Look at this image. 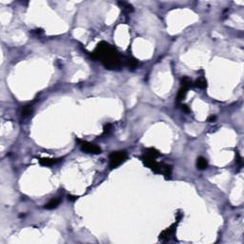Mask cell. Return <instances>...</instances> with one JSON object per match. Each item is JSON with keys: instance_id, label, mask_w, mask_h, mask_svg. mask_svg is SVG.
<instances>
[{"instance_id": "cell-17", "label": "cell", "mask_w": 244, "mask_h": 244, "mask_svg": "<svg viewBox=\"0 0 244 244\" xmlns=\"http://www.w3.org/2000/svg\"><path fill=\"white\" fill-rule=\"evenodd\" d=\"M112 124H110V123H108V124H106L105 126H104V129H103V133L104 134H108L109 132L112 130Z\"/></svg>"}, {"instance_id": "cell-3", "label": "cell", "mask_w": 244, "mask_h": 244, "mask_svg": "<svg viewBox=\"0 0 244 244\" xmlns=\"http://www.w3.org/2000/svg\"><path fill=\"white\" fill-rule=\"evenodd\" d=\"M76 141L78 142V144L80 146V149L83 151V152H85L87 154H95V155L101 153V149L97 145H95L92 143L88 142V141L80 140V139H76Z\"/></svg>"}, {"instance_id": "cell-13", "label": "cell", "mask_w": 244, "mask_h": 244, "mask_svg": "<svg viewBox=\"0 0 244 244\" xmlns=\"http://www.w3.org/2000/svg\"><path fill=\"white\" fill-rule=\"evenodd\" d=\"M118 4L120 5L121 9H123V11H125L126 13L133 12V6H132L131 4L127 3V2H119Z\"/></svg>"}, {"instance_id": "cell-2", "label": "cell", "mask_w": 244, "mask_h": 244, "mask_svg": "<svg viewBox=\"0 0 244 244\" xmlns=\"http://www.w3.org/2000/svg\"><path fill=\"white\" fill-rule=\"evenodd\" d=\"M127 159V154L124 151H118L113 152L109 157V165L111 169H115L118 167L120 164L123 163Z\"/></svg>"}, {"instance_id": "cell-12", "label": "cell", "mask_w": 244, "mask_h": 244, "mask_svg": "<svg viewBox=\"0 0 244 244\" xmlns=\"http://www.w3.org/2000/svg\"><path fill=\"white\" fill-rule=\"evenodd\" d=\"M32 113H33V108H32V106H30V105L25 106L21 111V115H22V116H24V118H28V116H30L32 115Z\"/></svg>"}, {"instance_id": "cell-6", "label": "cell", "mask_w": 244, "mask_h": 244, "mask_svg": "<svg viewBox=\"0 0 244 244\" xmlns=\"http://www.w3.org/2000/svg\"><path fill=\"white\" fill-rule=\"evenodd\" d=\"M174 232V225H172L171 227L167 228L166 230H164L161 234H160L159 238H160V240H166V238H169V237L172 235Z\"/></svg>"}, {"instance_id": "cell-8", "label": "cell", "mask_w": 244, "mask_h": 244, "mask_svg": "<svg viewBox=\"0 0 244 244\" xmlns=\"http://www.w3.org/2000/svg\"><path fill=\"white\" fill-rule=\"evenodd\" d=\"M161 174L166 178H170L171 174H172V167L167 164H162L161 165Z\"/></svg>"}, {"instance_id": "cell-19", "label": "cell", "mask_w": 244, "mask_h": 244, "mask_svg": "<svg viewBox=\"0 0 244 244\" xmlns=\"http://www.w3.org/2000/svg\"><path fill=\"white\" fill-rule=\"evenodd\" d=\"M68 198L70 199V200H72V201H75V200H76L77 198V197H75V196H72V194H69V196H68Z\"/></svg>"}, {"instance_id": "cell-18", "label": "cell", "mask_w": 244, "mask_h": 244, "mask_svg": "<svg viewBox=\"0 0 244 244\" xmlns=\"http://www.w3.org/2000/svg\"><path fill=\"white\" fill-rule=\"evenodd\" d=\"M181 107H182V110L185 112V113H189V112H190V109H189V107L187 105H182Z\"/></svg>"}, {"instance_id": "cell-10", "label": "cell", "mask_w": 244, "mask_h": 244, "mask_svg": "<svg viewBox=\"0 0 244 244\" xmlns=\"http://www.w3.org/2000/svg\"><path fill=\"white\" fill-rule=\"evenodd\" d=\"M125 64L129 68H131V69H135V68H136V66H138V62L136 59H135L134 57H127L125 59Z\"/></svg>"}, {"instance_id": "cell-4", "label": "cell", "mask_w": 244, "mask_h": 244, "mask_svg": "<svg viewBox=\"0 0 244 244\" xmlns=\"http://www.w3.org/2000/svg\"><path fill=\"white\" fill-rule=\"evenodd\" d=\"M58 161H59V159H55V158H49V157L39 158V163L43 166H52L57 163Z\"/></svg>"}, {"instance_id": "cell-11", "label": "cell", "mask_w": 244, "mask_h": 244, "mask_svg": "<svg viewBox=\"0 0 244 244\" xmlns=\"http://www.w3.org/2000/svg\"><path fill=\"white\" fill-rule=\"evenodd\" d=\"M187 92H188V89H187V88H184V87H182L181 89L178 91L177 97V102L182 101L185 98V96H186V95H187Z\"/></svg>"}, {"instance_id": "cell-15", "label": "cell", "mask_w": 244, "mask_h": 244, "mask_svg": "<svg viewBox=\"0 0 244 244\" xmlns=\"http://www.w3.org/2000/svg\"><path fill=\"white\" fill-rule=\"evenodd\" d=\"M181 84H182V87H184V88H187V89H189V88L192 86V80L190 79L189 77L184 76L183 78L181 79Z\"/></svg>"}, {"instance_id": "cell-5", "label": "cell", "mask_w": 244, "mask_h": 244, "mask_svg": "<svg viewBox=\"0 0 244 244\" xmlns=\"http://www.w3.org/2000/svg\"><path fill=\"white\" fill-rule=\"evenodd\" d=\"M61 202V199L59 197L57 198H52V200L49 201L46 205H45V209H48V210H52V209H55L56 208L58 205L60 204Z\"/></svg>"}, {"instance_id": "cell-20", "label": "cell", "mask_w": 244, "mask_h": 244, "mask_svg": "<svg viewBox=\"0 0 244 244\" xmlns=\"http://www.w3.org/2000/svg\"><path fill=\"white\" fill-rule=\"evenodd\" d=\"M214 120H216V116H214V115L210 116V118H208V121H209V122H214Z\"/></svg>"}, {"instance_id": "cell-9", "label": "cell", "mask_w": 244, "mask_h": 244, "mask_svg": "<svg viewBox=\"0 0 244 244\" xmlns=\"http://www.w3.org/2000/svg\"><path fill=\"white\" fill-rule=\"evenodd\" d=\"M197 166L199 170H205L208 167V162L206 158H204L202 157H199L197 160Z\"/></svg>"}, {"instance_id": "cell-14", "label": "cell", "mask_w": 244, "mask_h": 244, "mask_svg": "<svg viewBox=\"0 0 244 244\" xmlns=\"http://www.w3.org/2000/svg\"><path fill=\"white\" fill-rule=\"evenodd\" d=\"M194 86L197 88H199V89H205L207 87V81L204 78H199L194 83Z\"/></svg>"}, {"instance_id": "cell-1", "label": "cell", "mask_w": 244, "mask_h": 244, "mask_svg": "<svg viewBox=\"0 0 244 244\" xmlns=\"http://www.w3.org/2000/svg\"><path fill=\"white\" fill-rule=\"evenodd\" d=\"M92 56L95 59H100L103 65L110 70L118 69L121 64L118 53L115 49L104 41L97 45L95 52H92Z\"/></svg>"}, {"instance_id": "cell-16", "label": "cell", "mask_w": 244, "mask_h": 244, "mask_svg": "<svg viewBox=\"0 0 244 244\" xmlns=\"http://www.w3.org/2000/svg\"><path fill=\"white\" fill-rule=\"evenodd\" d=\"M236 157H237V160H236V162H237V165L238 166V167H242V158L240 157V155L238 154V152H237V155H236Z\"/></svg>"}, {"instance_id": "cell-7", "label": "cell", "mask_w": 244, "mask_h": 244, "mask_svg": "<svg viewBox=\"0 0 244 244\" xmlns=\"http://www.w3.org/2000/svg\"><path fill=\"white\" fill-rule=\"evenodd\" d=\"M159 152L155 148H148L145 150V153H144V155L146 157H153V158H157L158 155H159Z\"/></svg>"}]
</instances>
